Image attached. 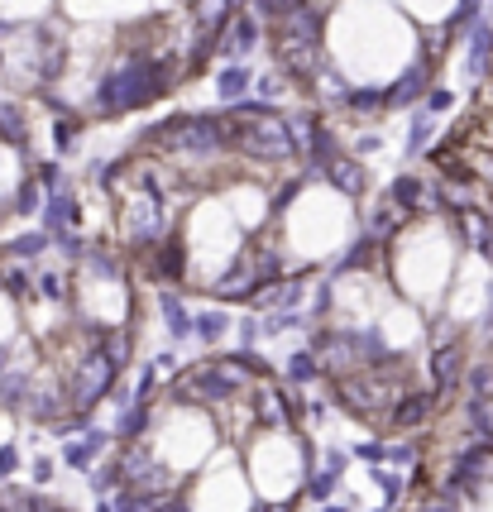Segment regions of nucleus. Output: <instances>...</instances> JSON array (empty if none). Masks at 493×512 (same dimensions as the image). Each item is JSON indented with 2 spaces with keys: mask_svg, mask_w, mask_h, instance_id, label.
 Segmentation results:
<instances>
[{
  "mask_svg": "<svg viewBox=\"0 0 493 512\" xmlns=\"http://www.w3.org/2000/svg\"><path fill=\"white\" fill-rule=\"evenodd\" d=\"M240 149L254 158H269V163H278V158H292L297 154V139L288 134V125H278L269 111L259 115V125H245L240 130Z\"/></svg>",
  "mask_w": 493,
  "mask_h": 512,
  "instance_id": "nucleus-1",
  "label": "nucleus"
},
{
  "mask_svg": "<svg viewBox=\"0 0 493 512\" xmlns=\"http://www.w3.org/2000/svg\"><path fill=\"white\" fill-rule=\"evenodd\" d=\"M163 144H168V149H178V154L202 158V154H211V149L221 144V125H216V120H168Z\"/></svg>",
  "mask_w": 493,
  "mask_h": 512,
  "instance_id": "nucleus-2",
  "label": "nucleus"
},
{
  "mask_svg": "<svg viewBox=\"0 0 493 512\" xmlns=\"http://www.w3.org/2000/svg\"><path fill=\"white\" fill-rule=\"evenodd\" d=\"M254 44V20H235V29H230V34H225V44H221V53L225 58H245V48Z\"/></svg>",
  "mask_w": 493,
  "mask_h": 512,
  "instance_id": "nucleus-3",
  "label": "nucleus"
},
{
  "mask_svg": "<svg viewBox=\"0 0 493 512\" xmlns=\"http://www.w3.org/2000/svg\"><path fill=\"white\" fill-rule=\"evenodd\" d=\"M326 173H331V178H336L345 192H359V182H364V178H359V168H355V158H340V154H331Z\"/></svg>",
  "mask_w": 493,
  "mask_h": 512,
  "instance_id": "nucleus-4",
  "label": "nucleus"
},
{
  "mask_svg": "<svg viewBox=\"0 0 493 512\" xmlns=\"http://www.w3.org/2000/svg\"><path fill=\"white\" fill-rule=\"evenodd\" d=\"M225 15H230V0H197V24H202L206 34L221 29Z\"/></svg>",
  "mask_w": 493,
  "mask_h": 512,
  "instance_id": "nucleus-5",
  "label": "nucleus"
},
{
  "mask_svg": "<svg viewBox=\"0 0 493 512\" xmlns=\"http://www.w3.org/2000/svg\"><path fill=\"white\" fill-rule=\"evenodd\" d=\"M422 82H426V67H412L403 82H398V91H393V101H407V96H417L422 91Z\"/></svg>",
  "mask_w": 493,
  "mask_h": 512,
  "instance_id": "nucleus-6",
  "label": "nucleus"
},
{
  "mask_svg": "<svg viewBox=\"0 0 493 512\" xmlns=\"http://www.w3.org/2000/svg\"><path fill=\"white\" fill-rule=\"evenodd\" d=\"M245 87H249L245 72H225V77H221V96H225V101H235V96H240Z\"/></svg>",
  "mask_w": 493,
  "mask_h": 512,
  "instance_id": "nucleus-7",
  "label": "nucleus"
},
{
  "mask_svg": "<svg viewBox=\"0 0 493 512\" xmlns=\"http://www.w3.org/2000/svg\"><path fill=\"white\" fill-rule=\"evenodd\" d=\"M15 206H20V211H39V187H34V182H24V187H20V201H15Z\"/></svg>",
  "mask_w": 493,
  "mask_h": 512,
  "instance_id": "nucleus-8",
  "label": "nucleus"
},
{
  "mask_svg": "<svg viewBox=\"0 0 493 512\" xmlns=\"http://www.w3.org/2000/svg\"><path fill=\"white\" fill-rule=\"evenodd\" d=\"M10 469H15V450L5 446V450H0V474H10Z\"/></svg>",
  "mask_w": 493,
  "mask_h": 512,
  "instance_id": "nucleus-9",
  "label": "nucleus"
}]
</instances>
